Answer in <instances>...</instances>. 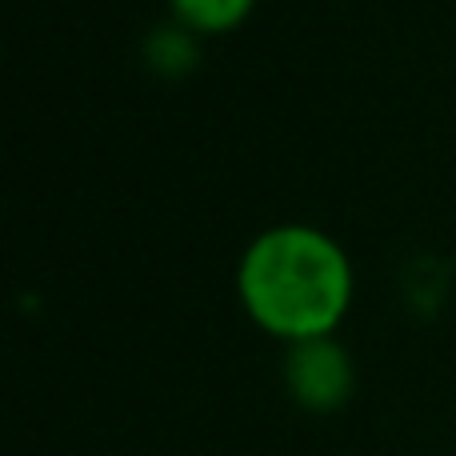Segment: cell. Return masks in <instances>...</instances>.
Returning a JSON list of instances; mask_svg holds the SVG:
<instances>
[{"label":"cell","instance_id":"obj_3","mask_svg":"<svg viewBox=\"0 0 456 456\" xmlns=\"http://www.w3.org/2000/svg\"><path fill=\"white\" fill-rule=\"evenodd\" d=\"M173 8L197 32H228L248 16L252 0H173Z\"/></svg>","mask_w":456,"mask_h":456},{"label":"cell","instance_id":"obj_1","mask_svg":"<svg viewBox=\"0 0 456 456\" xmlns=\"http://www.w3.org/2000/svg\"><path fill=\"white\" fill-rule=\"evenodd\" d=\"M240 300L248 316L292 345L321 340L353 300L348 256L316 228H273L240 260Z\"/></svg>","mask_w":456,"mask_h":456},{"label":"cell","instance_id":"obj_2","mask_svg":"<svg viewBox=\"0 0 456 456\" xmlns=\"http://www.w3.org/2000/svg\"><path fill=\"white\" fill-rule=\"evenodd\" d=\"M284 377H289L292 396L313 412H332L353 396V361L329 337L292 345Z\"/></svg>","mask_w":456,"mask_h":456}]
</instances>
